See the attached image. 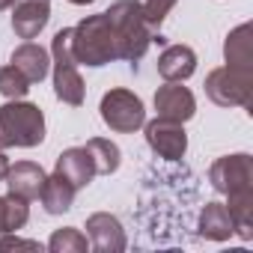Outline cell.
<instances>
[{
    "instance_id": "cell-1",
    "label": "cell",
    "mask_w": 253,
    "mask_h": 253,
    "mask_svg": "<svg viewBox=\"0 0 253 253\" xmlns=\"http://www.w3.org/2000/svg\"><path fill=\"white\" fill-rule=\"evenodd\" d=\"M45 143V113L39 104L9 98L0 107V149H36Z\"/></svg>"
},
{
    "instance_id": "cell-2",
    "label": "cell",
    "mask_w": 253,
    "mask_h": 253,
    "mask_svg": "<svg viewBox=\"0 0 253 253\" xmlns=\"http://www.w3.org/2000/svg\"><path fill=\"white\" fill-rule=\"evenodd\" d=\"M104 15H107L113 33H116L119 60H128V63L143 60V54L155 42L158 30H152L146 24V18L140 15L134 0H116V3H110V9H104Z\"/></svg>"
},
{
    "instance_id": "cell-3",
    "label": "cell",
    "mask_w": 253,
    "mask_h": 253,
    "mask_svg": "<svg viewBox=\"0 0 253 253\" xmlns=\"http://www.w3.org/2000/svg\"><path fill=\"white\" fill-rule=\"evenodd\" d=\"M72 48H75L78 66L98 69V66L119 60V42H116V33L104 12L86 15L81 24L72 27Z\"/></svg>"
},
{
    "instance_id": "cell-4",
    "label": "cell",
    "mask_w": 253,
    "mask_h": 253,
    "mask_svg": "<svg viewBox=\"0 0 253 253\" xmlns=\"http://www.w3.org/2000/svg\"><path fill=\"white\" fill-rule=\"evenodd\" d=\"M51 69H54V95L69 107H81L86 98V84L78 72V60H75V48H72V27H63L54 33Z\"/></svg>"
},
{
    "instance_id": "cell-5",
    "label": "cell",
    "mask_w": 253,
    "mask_h": 253,
    "mask_svg": "<svg viewBox=\"0 0 253 253\" xmlns=\"http://www.w3.org/2000/svg\"><path fill=\"white\" fill-rule=\"evenodd\" d=\"M98 113H101V122L116 134H134L137 128H143V122H146L143 98L137 92H131V89H125V86L107 89L101 95Z\"/></svg>"
},
{
    "instance_id": "cell-6",
    "label": "cell",
    "mask_w": 253,
    "mask_h": 253,
    "mask_svg": "<svg viewBox=\"0 0 253 253\" xmlns=\"http://www.w3.org/2000/svg\"><path fill=\"white\" fill-rule=\"evenodd\" d=\"M206 95L217 107H250L253 98V72L232 66H217L206 75Z\"/></svg>"
},
{
    "instance_id": "cell-7",
    "label": "cell",
    "mask_w": 253,
    "mask_h": 253,
    "mask_svg": "<svg viewBox=\"0 0 253 253\" xmlns=\"http://www.w3.org/2000/svg\"><path fill=\"white\" fill-rule=\"evenodd\" d=\"M209 185L217 194H232V191H244L253 188V158L247 152H235V155H223L209 167Z\"/></svg>"
},
{
    "instance_id": "cell-8",
    "label": "cell",
    "mask_w": 253,
    "mask_h": 253,
    "mask_svg": "<svg viewBox=\"0 0 253 253\" xmlns=\"http://www.w3.org/2000/svg\"><path fill=\"white\" fill-rule=\"evenodd\" d=\"M146 131V143L155 155L167 158V161H182L188 152V134H185V122H173L164 116H155L149 122H143Z\"/></svg>"
},
{
    "instance_id": "cell-9",
    "label": "cell",
    "mask_w": 253,
    "mask_h": 253,
    "mask_svg": "<svg viewBox=\"0 0 253 253\" xmlns=\"http://www.w3.org/2000/svg\"><path fill=\"white\" fill-rule=\"evenodd\" d=\"M86 238L95 253H122L128 247V238H125L119 217L110 211H95L86 217Z\"/></svg>"
},
{
    "instance_id": "cell-10",
    "label": "cell",
    "mask_w": 253,
    "mask_h": 253,
    "mask_svg": "<svg viewBox=\"0 0 253 253\" xmlns=\"http://www.w3.org/2000/svg\"><path fill=\"white\" fill-rule=\"evenodd\" d=\"M155 113L173 122H188L197 113V98L179 81H164V86L155 89Z\"/></svg>"
},
{
    "instance_id": "cell-11",
    "label": "cell",
    "mask_w": 253,
    "mask_h": 253,
    "mask_svg": "<svg viewBox=\"0 0 253 253\" xmlns=\"http://www.w3.org/2000/svg\"><path fill=\"white\" fill-rule=\"evenodd\" d=\"M51 21L48 0H15L12 3V30L18 39L33 42Z\"/></svg>"
},
{
    "instance_id": "cell-12",
    "label": "cell",
    "mask_w": 253,
    "mask_h": 253,
    "mask_svg": "<svg viewBox=\"0 0 253 253\" xmlns=\"http://www.w3.org/2000/svg\"><path fill=\"white\" fill-rule=\"evenodd\" d=\"M45 179H48V173L42 170V164H36V161H15V164H9V173H6L3 182H6L9 194L33 203V200H39Z\"/></svg>"
},
{
    "instance_id": "cell-13",
    "label": "cell",
    "mask_w": 253,
    "mask_h": 253,
    "mask_svg": "<svg viewBox=\"0 0 253 253\" xmlns=\"http://www.w3.org/2000/svg\"><path fill=\"white\" fill-rule=\"evenodd\" d=\"M54 173L63 176L66 182H72L78 191L86 188L92 179H95V170H92V161L86 155L84 146H72V149H63L57 155V164H54Z\"/></svg>"
},
{
    "instance_id": "cell-14",
    "label": "cell",
    "mask_w": 253,
    "mask_h": 253,
    "mask_svg": "<svg viewBox=\"0 0 253 253\" xmlns=\"http://www.w3.org/2000/svg\"><path fill=\"white\" fill-rule=\"evenodd\" d=\"M9 63H12L30 84H42V81L48 78V72H51V54H48L42 45H36V42L18 45V48L12 51Z\"/></svg>"
},
{
    "instance_id": "cell-15",
    "label": "cell",
    "mask_w": 253,
    "mask_h": 253,
    "mask_svg": "<svg viewBox=\"0 0 253 253\" xmlns=\"http://www.w3.org/2000/svg\"><path fill=\"white\" fill-rule=\"evenodd\" d=\"M194 72H197V51L191 45H167L164 54L158 57V75L164 81L185 84Z\"/></svg>"
},
{
    "instance_id": "cell-16",
    "label": "cell",
    "mask_w": 253,
    "mask_h": 253,
    "mask_svg": "<svg viewBox=\"0 0 253 253\" xmlns=\"http://www.w3.org/2000/svg\"><path fill=\"white\" fill-rule=\"evenodd\" d=\"M223 63L241 72H253V27L238 24L223 39Z\"/></svg>"
},
{
    "instance_id": "cell-17",
    "label": "cell",
    "mask_w": 253,
    "mask_h": 253,
    "mask_svg": "<svg viewBox=\"0 0 253 253\" xmlns=\"http://www.w3.org/2000/svg\"><path fill=\"white\" fill-rule=\"evenodd\" d=\"M223 206L232 217V235H238L241 241H250L253 238V188L226 194Z\"/></svg>"
},
{
    "instance_id": "cell-18",
    "label": "cell",
    "mask_w": 253,
    "mask_h": 253,
    "mask_svg": "<svg viewBox=\"0 0 253 253\" xmlns=\"http://www.w3.org/2000/svg\"><path fill=\"white\" fill-rule=\"evenodd\" d=\"M75 194H78V188H75L72 182H66L63 176L54 173V176L45 179L39 200H42V209H45L48 214H63V211H69V209L75 206Z\"/></svg>"
},
{
    "instance_id": "cell-19",
    "label": "cell",
    "mask_w": 253,
    "mask_h": 253,
    "mask_svg": "<svg viewBox=\"0 0 253 253\" xmlns=\"http://www.w3.org/2000/svg\"><path fill=\"white\" fill-rule=\"evenodd\" d=\"M200 235L206 241H229L232 238V217L223 203H206L200 211Z\"/></svg>"
},
{
    "instance_id": "cell-20",
    "label": "cell",
    "mask_w": 253,
    "mask_h": 253,
    "mask_svg": "<svg viewBox=\"0 0 253 253\" xmlns=\"http://www.w3.org/2000/svg\"><path fill=\"white\" fill-rule=\"evenodd\" d=\"M84 149H86V155H89V161H92L95 176H110V173H116L119 164H122L119 146H116L113 140H107V137H89Z\"/></svg>"
},
{
    "instance_id": "cell-21",
    "label": "cell",
    "mask_w": 253,
    "mask_h": 253,
    "mask_svg": "<svg viewBox=\"0 0 253 253\" xmlns=\"http://www.w3.org/2000/svg\"><path fill=\"white\" fill-rule=\"evenodd\" d=\"M27 220H30V203L27 200H21L15 194L0 197V238L24 229Z\"/></svg>"
},
{
    "instance_id": "cell-22",
    "label": "cell",
    "mask_w": 253,
    "mask_h": 253,
    "mask_svg": "<svg viewBox=\"0 0 253 253\" xmlns=\"http://www.w3.org/2000/svg\"><path fill=\"white\" fill-rule=\"evenodd\" d=\"M51 253H86L89 250V238L78 229V226H63V229H54L48 244H45Z\"/></svg>"
},
{
    "instance_id": "cell-23",
    "label": "cell",
    "mask_w": 253,
    "mask_h": 253,
    "mask_svg": "<svg viewBox=\"0 0 253 253\" xmlns=\"http://www.w3.org/2000/svg\"><path fill=\"white\" fill-rule=\"evenodd\" d=\"M30 92V81L9 63L0 69V95L3 98H24Z\"/></svg>"
},
{
    "instance_id": "cell-24",
    "label": "cell",
    "mask_w": 253,
    "mask_h": 253,
    "mask_svg": "<svg viewBox=\"0 0 253 253\" xmlns=\"http://www.w3.org/2000/svg\"><path fill=\"white\" fill-rule=\"evenodd\" d=\"M134 3H137L140 15L146 18V24H149L152 30H161L164 18L170 15V9L179 3V0H134Z\"/></svg>"
},
{
    "instance_id": "cell-25",
    "label": "cell",
    "mask_w": 253,
    "mask_h": 253,
    "mask_svg": "<svg viewBox=\"0 0 253 253\" xmlns=\"http://www.w3.org/2000/svg\"><path fill=\"white\" fill-rule=\"evenodd\" d=\"M0 250H36V253H42L45 244H39V241H24V238H18L15 232H9V235L0 238Z\"/></svg>"
},
{
    "instance_id": "cell-26",
    "label": "cell",
    "mask_w": 253,
    "mask_h": 253,
    "mask_svg": "<svg viewBox=\"0 0 253 253\" xmlns=\"http://www.w3.org/2000/svg\"><path fill=\"white\" fill-rule=\"evenodd\" d=\"M6 173H9V158H6V149H0V182L6 179Z\"/></svg>"
},
{
    "instance_id": "cell-27",
    "label": "cell",
    "mask_w": 253,
    "mask_h": 253,
    "mask_svg": "<svg viewBox=\"0 0 253 253\" xmlns=\"http://www.w3.org/2000/svg\"><path fill=\"white\" fill-rule=\"evenodd\" d=\"M69 3H75V6H89V3H95V0H69Z\"/></svg>"
},
{
    "instance_id": "cell-28",
    "label": "cell",
    "mask_w": 253,
    "mask_h": 253,
    "mask_svg": "<svg viewBox=\"0 0 253 253\" xmlns=\"http://www.w3.org/2000/svg\"><path fill=\"white\" fill-rule=\"evenodd\" d=\"M12 3H15V0H0V12H3V9H9Z\"/></svg>"
}]
</instances>
